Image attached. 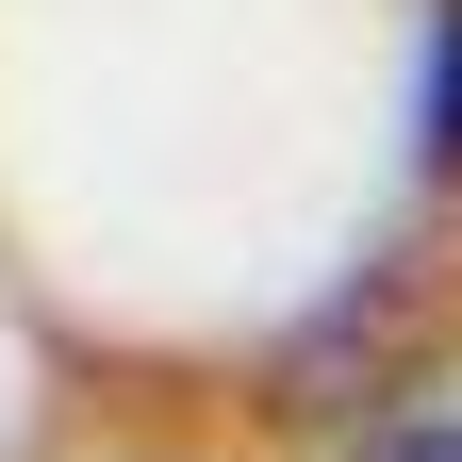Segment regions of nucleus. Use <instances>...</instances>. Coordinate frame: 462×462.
<instances>
[{
  "label": "nucleus",
  "instance_id": "f257e3e1",
  "mask_svg": "<svg viewBox=\"0 0 462 462\" xmlns=\"http://www.w3.org/2000/svg\"><path fill=\"white\" fill-rule=\"evenodd\" d=\"M396 462H462V446H446V430H430V446H396Z\"/></svg>",
  "mask_w": 462,
  "mask_h": 462
}]
</instances>
